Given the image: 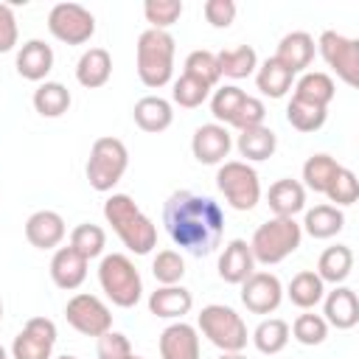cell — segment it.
<instances>
[{"label":"cell","mask_w":359,"mask_h":359,"mask_svg":"<svg viewBox=\"0 0 359 359\" xmlns=\"http://www.w3.org/2000/svg\"><path fill=\"white\" fill-rule=\"evenodd\" d=\"M163 224L168 238L180 250L191 252L194 258H205L222 244L224 210L210 196L194 191H174L163 205Z\"/></svg>","instance_id":"obj_1"},{"label":"cell","mask_w":359,"mask_h":359,"mask_svg":"<svg viewBox=\"0 0 359 359\" xmlns=\"http://www.w3.org/2000/svg\"><path fill=\"white\" fill-rule=\"evenodd\" d=\"M104 219L112 224L121 244L135 255H149L157 247V227L154 222L137 208L129 194H112L104 202Z\"/></svg>","instance_id":"obj_2"},{"label":"cell","mask_w":359,"mask_h":359,"mask_svg":"<svg viewBox=\"0 0 359 359\" xmlns=\"http://www.w3.org/2000/svg\"><path fill=\"white\" fill-rule=\"evenodd\" d=\"M174 50H177V42L168 31L146 28L137 36V45H135L137 79L151 90L165 87L174 76Z\"/></svg>","instance_id":"obj_3"},{"label":"cell","mask_w":359,"mask_h":359,"mask_svg":"<svg viewBox=\"0 0 359 359\" xmlns=\"http://www.w3.org/2000/svg\"><path fill=\"white\" fill-rule=\"evenodd\" d=\"M303 241V230L294 219H283V216H272L264 224L255 227L252 238H250V250L255 264L272 266L280 264L283 258H289Z\"/></svg>","instance_id":"obj_4"},{"label":"cell","mask_w":359,"mask_h":359,"mask_svg":"<svg viewBox=\"0 0 359 359\" xmlns=\"http://www.w3.org/2000/svg\"><path fill=\"white\" fill-rule=\"evenodd\" d=\"M98 283L101 292L112 300L118 309H132L143 297V280L135 266V261L123 252H109L98 264Z\"/></svg>","instance_id":"obj_5"},{"label":"cell","mask_w":359,"mask_h":359,"mask_svg":"<svg viewBox=\"0 0 359 359\" xmlns=\"http://www.w3.org/2000/svg\"><path fill=\"white\" fill-rule=\"evenodd\" d=\"M196 331H202V337H208V342L216 345L222 353H241L250 339L241 314L224 303L202 306L196 317Z\"/></svg>","instance_id":"obj_6"},{"label":"cell","mask_w":359,"mask_h":359,"mask_svg":"<svg viewBox=\"0 0 359 359\" xmlns=\"http://www.w3.org/2000/svg\"><path fill=\"white\" fill-rule=\"evenodd\" d=\"M126 168H129V151H126L123 140L104 135L93 143L90 157H87V180H90L93 191H98V194L112 191L123 180Z\"/></svg>","instance_id":"obj_7"},{"label":"cell","mask_w":359,"mask_h":359,"mask_svg":"<svg viewBox=\"0 0 359 359\" xmlns=\"http://www.w3.org/2000/svg\"><path fill=\"white\" fill-rule=\"evenodd\" d=\"M216 188L236 210H252L261 202L258 171L244 160H224L216 171Z\"/></svg>","instance_id":"obj_8"},{"label":"cell","mask_w":359,"mask_h":359,"mask_svg":"<svg viewBox=\"0 0 359 359\" xmlns=\"http://www.w3.org/2000/svg\"><path fill=\"white\" fill-rule=\"evenodd\" d=\"M48 31L65 45H84L95 34V17L79 3H56L48 11Z\"/></svg>","instance_id":"obj_9"},{"label":"cell","mask_w":359,"mask_h":359,"mask_svg":"<svg viewBox=\"0 0 359 359\" xmlns=\"http://www.w3.org/2000/svg\"><path fill=\"white\" fill-rule=\"evenodd\" d=\"M317 50L325 59V65L348 84H359V42L353 36L337 34V31H323L317 39Z\"/></svg>","instance_id":"obj_10"},{"label":"cell","mask_w":359,"mask_h":359,"mask_svg":"<svg viewBox=\"0 0 359 359\" xmlns=\"http://www.w3.org/2000/svg\"><path fill=\"white\" fill-rule=\"evenodd\" d=\"M65 320L70 323V328H76L84 337H101L107 331H112V311L109 306L98 297V294H87L79 292L67 300L65 306Z\"/></svg>","instance_id":"obj_11"},{"label":"cell","mask_w":359,"mask_h":359,"mask_svg":"<svg viewBox=\"0 0 359 359\" xmlns=\"http://www.w3.org/2000/svg\"><path fill=\"white\" fill-rule=\"evenodd\" d=\"M56 345V323L48 317H31L11 342V359H50Z\"/></svg>","instance_id":"obj_12"},{"label":"cell","mask_w":359,"mask_h":359,"mask_svg":"<svg viewBox=\"0 0 359 359\" xmlns=\"http://www.w3.org/2000/svg\"><path fill=\"white\" fill-rule=\"evenodd\" d=\"M280 300H283V283L272 272L255 269L241 283V303L252 314H272V311H278Z\"/></svg>","instance_id":"obj_13"},{"label":"cell","mask_w":359,"mask_h":359,"mask_svg":"<svg viewBox=\"0 0 359 359\" xmlns=\"http://www.w3.org/2000/svg\"><path fill=\"white\" fill-rule=\"evenodd\" d=\"M233 149V135L227 126L222 123H202L196 126L194 137H191V151L196 157V163L202 165H222L224 157L230 154Z\"/></svg>","instance_id":"obj_14"},{"label":"cell","mask_w":359,"mask_h":359,"mask_svg":"<svg viewBox=\"0 0 359 359\" xmlns=\"http://www.w3.org/2000/svg\"><path fill=\"white\" fill-rule=\"evenodd\" d=\"M323 320L337 331H351L359 323V300L351 286H334L323 297Z\"/></svg>","instance_id":"obj_15"},{"label":"cell","mask_w":359,"mask_h":359,"mask_svg":"<svg viewBox=\"0 0 359 359\" xmlns=\"http://www.w3.org/2000/svg\"><path fill=\"white\" fill-rule=\"evenodd\" d=\"M219 278L224 283H236L241 286L252 272H255V258H252V250H250V241L244 238H230L219 255Z\"/></svg>","instance_id":"obj_16"},{"label":"cell","mask_w":359,"mask_h":359,"mask_svg":"<svg viewBox=\"0 0 359 359\" xmlns=\"http://www.w3.org/2000/svg\"><path fill=\"white\" fill-rule=\"evenodd\" d=\"M14 67L25 81H48V73L53 70V48L45 39H28L17 50Z\"/></svg>","instance_id":"obj_17"},{"label":"cell","mask_w":359,"mask_h":359,"mask_svg":"<svg viewBox=\"0 0 359 359\" xmlns=\"http://www.w3.org/2000/svg\"><path fill=\"white\" fill-rule=\"evenodd\" d=\"M65 233H67L65 219L56 210H34L25 219V238L36 250H53V247H59L62 238H65Z\"/></svg>","instance_id":"obj_18"},{"label":"cell","mask_w":359,"mask_h":359,"mask_svg":"<svg viewBox=\"0 0 359 359\" xmlns=\"http://www.w3.org/2000/svg\"><path fill=\"white\" fill-rule=\"evenodd\" d=\"M160 359H199V331L182 320L160 334Z\"/></svg>","instance_id":"obj_19"},{"label":"cell","mask_w":359,"mask_h":359,"mask_svg":"<svg viewBox=\"0 0 359 359\" xmlns=\"http://www.w3.org/2000/svg\"><path fill=\"white\" fill-rule=\"evenodd\" d=\"M275 59H278L292 76L306 73V67L314 62V36L306 34V31H292V34H286V36L278 42Z\"/></svg>","instance_id":"obj_20"},{"label":"cell","mask_w":359,"mask_h":359,"mask_svg":"<svg viewBox=\"0 0 359 359\" xmlns=\"http://www.w3.org/2000/svg\"><path fill=\"white\" fill-rule=\"evenodd\" d=\"M87 258H81L70 244L67 247H59L56 252H53V258H50V280L59 286V289H65V292H73V289H79L81 283H84V278H87Z\"/></svg>","instance_id":"obj_21"},{"label":"cell","mask_w":359,"mask_h":359,"mask_svg":"<svg viewBox=\"0 0 359 359\" xmlns=\"http://www.w3.org/2000/svg\"><path fill=\"white\" fill-rule=\"evenodd\" d=\"M191 309H194V294H191L182 283L157 286V289L149 294V311H151L154 317H163V320H182Z\"/></svg>","instance_id":"obj_22"},{"label":"cell","mask_w":359,"mask_h":359,"mask_svg":"<svg viewBox=\"0 0 359 359\" xmlns=\"http://www.w3.org/2000/svg\"><path fill=\"white\" fill-rule=\"evenodd\" d=\"M266 205L275 216H283V219H294L303 208H306V188L292 180V177H283L278 182L269 185L266 191Z\"/></svg>","instance_id":"obj_23"},{"label":"cell","mask_w":359,"mask_h":359,"mask_svg":"<svg viewBox=\"0 0 359 359\" xmlns=\"http://www.w3.org/2000/svg\"><path fill=\"white\" fill-rule=\"evenodd\" d=\"M112 76V56L107 48H90L76 62V81L87 90H98Z\"/></svg>","instance_id":"obj_24"},{"label":"cell","mask_w":359,"mask_h":359,"mask_svg":"<svg viewBox=\"0 0 359 359\" xmlns=\"http://www.w3.org/2000/svg\"><path fill=\"white\" fill-rule=\"evenodd\" d=\"M132 118L135 123L149 132V135H157V132H165L174 121V109H171V101H165L163 95H143L135 109H132Z\"/></svg>","instance_id":"obj_25"},{"label":"cell","mask_w":359,"mask_h":359,"mask_svg":"<svg viewBox=\"0 0 359 359\" xmlns=\"http://www.w3.org/2000/svg\"><path fill=\"white\" fill-rule=\"evenodd\" d=\"M334 95H337V84L323 70H306L294 81V93H292V98L306 101V104H314V107H323V109H328V104L334 101Z\"/></svg>","instance_id":"obj_26"},{"label":"cell","mask_w":359,"mask_h":359,"mask_svg":"<svg viewBox=\"0 0 359 359\" xmlns=\"http://www.w3.org/2000/svg\"><path fill=\"white\" fill-rule=\"evenodd\" d=\"M236 149L244 157V163H264L275 154L278 149V135L269 126H252L241 129L236 137Z\"/></svg>","instance_id":"obj_27"},{"label":"cell","mask_w":359,"mask_h":359,"mask_svg":"<svg viewBox=\"0 0 359 359\" xmlns=\"http://www.w3.org/2000/svg\"><path fill=\"white\" fill-rule=\"evenodd\" d=\"M353 269V250L348 244H334V247H325L317 258V275L323 283H334L339 286L342 280H348Z\"/></svg>","instance_id":"obj_28"},{"label":"cell","mask_w":359,"mask_h":359,"mask_svg":"<svg viewBox=\"0 0 359 359\" xmlns=\"http://www.w3.org/2000/svg\"><path fill=\"white\" fill-rule=\"evenodd\" d=\"M342 227H345V213L339 208H334V205H314V208H309L306 216H303V224H300V230L309 233L317 241L334 238Z\"/></svg>","instance_id":"obj_29"},{"label":"cell","mask_w":359,"mask_h":359,"mask_svg":"<svg viewBox=\"0 0 359 359\" xmlns=\"http://www.w3.org/2000/svg\"><path fill=\"white\" fill-rule=\"evenodd\" d=\"M286 297H289L297 309L311 311L317 303H323V297H325V283L320 280V275H317L314 269H303V272H297V275L289 280Z\"/></svg>","instance_id":"obj_30"},{"label":"cell","mask_w":359,"mask_h":359,"mask_svg":"<svg viewBox=\"0 0 359 359\" xmlns=\"http://www.w3.org/2000/svg\"><path fill=\"white\" fill-rule=\"evenodd\" d=\"M292 84H294V76H292L275 56L264 59V62L255 67V87H258L264 95H269V98H283V95L292 90Z\"/></svg>","instance_id":"obj_31"},{"label":"cell","mask_w":359,"mask_h":359,"mask_svg":"<svg viewBox=\"0 0 359 359\" xmlns=\"http://www.w3.org/2000/svg\"><path fill=\"white\" fill-rule=\"evenodd\" d=\"M70 90L62 84V81H42L36 90H34V109L42 115V118H62L67 109H70Z\"/></svg>","instance_id":"obj_32"},{"label":"cell","mask_w":359,"mask_h":359,"mask_svg":"<svg viewBox=\"0 0 359 359\" xmlns=\"http://www.w3.org/2000/svg\"><path fill=\"white\" fill-rule=\"evenodd\" d=\"M289 323L286 320H280V317H266V320H261L258 325H255V331H252V345H255V351L258 353H266V356H275V353H280L286 345H289Z\"/></svg>","instance_id":"obj_33"},{"label":"cell","mask_w":359,"mask_h":359,"mask_svg":"<svg viewBox=\"0 0 359 359\" xmlns=\"http://www.w3.org/2000/svg\"><path fill=\"white\" fill-rule=\"evenodd\" d=\"M216 65H219V73L227 76V79H247L255 73L258 67V53L255 48L250 45H238V48H227V50H219L216 53Z\"/></svg>","instance_id":"obj_34"},{"label":"cell","mask_w":359,"mask_h":359,"mask_svg":"<svg viewBox=\"0 0 359 359\" xmlns=\"http://www.w3.org/2000/svg\"><path fill=\"white\" fill-rule=\"evenodd\" d=\"M339 171V163L331 154H311L303 163V188L314 191V194H325L328 182L334 180V174Z\"/></svg>","instance_id":"obj_35"},{"label":"cell","mask_w":359,"mask_h":359,"mask_svg":"<svg viewBox=\"0 0 359 359\" xmlns=\"http://www.w3.org/2000/svg\"><path fill=\"white\" fill-rule=\"evenodd\" d=\"M70 247H73L81 258L93 261V258L104 255L107 233H104V227H98V224H93V222H81V224H76V227L70 230Z\"/></svg>","instance_id":"obj_36"},{"label":"cell","mask_w":359,"mask_h":359,"mask_svg":"<svg viewBox=\"0 0 359 359\" xmlns=\"http://www.w3.org/2000/svg\"><path fill=\"white\" fill-rule=\"evenodd\" d=\"M247 98V93L241 90V87H236V84H224V87H216L213 93H210V115L216 118V123H222V126H230V121H233V115H236V109L241 107V101Z\"/></svg>","instance_id":"obj_37"},{"label":"cell","mask_w":359,"mask_h":359,"mask_svg":"<svg viewBox=\"0 0 359 359\" xmlns=\"http://www.w3.org/2000/svg\"><path fill=\"white\" fill-rule=\"evenodd\" d=\"M325 118H328V109L306 104V101H297V98H292L289 107H286V121L297 132H317V129H323Z\"/></svg>","instance_id":"obj_38"},{"label":"cell","mask_w":359,"mask_h":359,"mask_svg":"<svg viewBox=\"0 0 359 359\" xmlns=\"http://www.w3.org/2000/svg\"><path fill=\"white\" fill-rule=\"evenodd\" d=\"M289 334L300 342V345H323L325 337H328V323L323 320V314H314V311H303L294 317Z\"/></svg>","instance_id":"obj_39"},{"label":"cell","mask_w":359,"mask_h":359,"mask_svg":"<svg viewBox=\"0 0 359 359\" xmlns=\"http://www.w3.org/2000/svg\"><path fill=\"white\" fill-rule=\"evenodd\" d=\"M171 98H174V104H180L182 109H196V107H202V104L210 98V87L202 84L199 79L182 73V76L174 81V87H171Z\"/></svg>","instance_id":"obj_40"},{"label":"cell","mask_w":359,"mask_h":359,"mask_svg":"<svg viewBox=\"0 0 359 359\" xmlns=\"http://www.w3.org/2000/svg\"><path fill=\"white\" fill-rule=\"evenodd\" d=\"M325 196L334 202V208H348V205H353V202L359 199V180H356V174H353L351 168L339 165V171L334 174V180H331L328 188H325Z\"/></svg>","instance_id":"obj_41"},{"label":"cell","mask_w":359,"mask_h":359,"mask_svg":"<svg viewBox=\"0 0 359 359\" xmlns=\"http://www.w3.org/2000/svg\"><path fill=\"white\" fill-rule=\"evenodd\" d=\"M151 275L160 286H174L185 278V261L177 250H160L151 261Z\"/></svg>","instance_id":"obj_42"},{"label":"cell","mask_w":359,"mask_h":359,"mask_svg":"<svg viewBox=\"0 0 359 359\" xmlns=\"http://www.w3.org/2000/svg\"><path fill=\"white\" fill-rule=\"evenodd\" d=\"M182 73L199 79V81L208 84L210 90H213V87L219 84V79H222L219 65H216V53H213V50H191V53L185 56V70H182Z\"/></svg>","instance_id":"obj_43"},{"label":"cell","mask_w":359,"mask_h":359,"mask_svg":"<svg viewBox=\"0 0 359 359\" xmlns=\"http://www.w3.org/2000/svg\"><path fill=\"white\" fill-rule=\"evenodd\" d=\"M182 11H185L182 0H146L143 6L146 22H151V28L157 31H168L182 17Z\"/></svg>","instance_id":"obj_44"},{"label":"cell","mask_w":359,"mask_h":359,"mask_svg":"<svg viewBox=\"0 0 359 359\" xmlns=\"http://www.w3.org/2000/svg\"><path fill=\"white\" fill-rule=\"evenodd\" d=\"M264 118H266V107H264V101H261V98H255V95H247V98L241 101V107L236 109V115H233L230 126L241 132V129L264 126Z\"/></svg>","instance_id":"obj_45"},{"label":"cell","mask_w":359,"mask_h":359,"mask_svg":"<svg viewBox=\"0 0 359 359\" xmlns=\"http://www.w3.org/2000/svg\"><path fill=\"white\" fill-rule=\"evenodd\" d=\"M95 353H98V359H129L132 356V342L121 331H107V334L98 337Z\"/></svg>","instance_id":"obj_46"},{"label":"cell","mask_w":359,"mask_h":359,"mask_svg":"<svg viewBox=\"0 0 359 359\" xmlns=\"http://www.w3.org/2000/svg\"><path fill=\"white\" fill-rule=\"evenodd\" d=\"M202 14L213 28H227L236 20V3L233 0H205Z\"/></svg>","instance_id":"obj_47"},{"label":"cell","mask_w":359,"mask_h":359,"mask_svg":"<svg viewBox=\"0 0 359 359\" xmlns=\"http://www.w3.org/2000/svg\"><path fill=\"white\" fill-rule=\"evenodd\" d=\"M17 17H14V8L8 3H0V53H8L14 50L17 45Z\"/></svg>","instance_id":"obj_48"},{"label":"cell","mask_w":359,"mask_h":359,"mask_svg":"<svg viewBox=\"0 0 359 359\" xmlns=\"http://www.w3.org/2000/svg\"><path fill=\"white\" fill-rule=\"evenodd\" d=\"M219 359H247V356L244 353H222Z\"/></svg>","instance_id":"obj_49"},{"label":"cell","mask_w":359,"mask_h":359,"mask_svg":"<svg viewBox=\"0 0 359 359\" xmlns=\"http://www.w3.org/2000/svg\"><path fill=\"white\" fill-rule=\"evenodd\" d=\"M56 359H79V356H73V353H62V356H56Z\"/></svg>","instance_id":"obj_50"},{"label":"cell","mask_w":359,"mask_h":359,"mask_svg":"<svg viewBox=\"0 0 359 359\" xmlns=\"http://www.w3.org/2000/svg\"><path fill=\"white\" fill-rule=\"evenodd\" d=\"M0 359H8V353H6V348L0 345Z\"/></svg>","instance_id":"obj_51"},{"label":"cell","mask_w":359,"mask_h":359,"mask_svg":"<svg viewBox=\"0 0 359 359\" xmlns=\"http://www.w3.org/2000/svg\"><path fill=\"white\" fill-rule=\"evenodd\" d=\"M0 320H3V300H0Z\"/></svg>","instance_id":"obj_52"},{"label":"cell","mask_w":359,"mask_h":359,"mask_svg":"<svg viewBox=\"0 0 359 359\" xmlns=\"http://www.w3.org/2000/svg\"><path fill=\"white\" fill-rule=\"evenodd\" d=\"M129 359H143V356H137V353H132V356H129Z\"/></svg>","instance_id":"obj_53"}]
</instances>
